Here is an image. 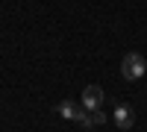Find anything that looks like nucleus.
<instances>
[{
    "instance_id": "obj_4",
    "label": "nucleus",
    "mask_w": 147,
    "mask_h": 132,
    "mask_svg": "<svg viewBox=\"0 0 147 132\" xmlns=\"http://www.w3.org/2000/svg\"><path fill=\"white\" fill-rule=\"evenodd\" d=\"M77 112H80V106L74 103V100H62V103L56 106V115L65 117V121H77Z\"/></svg>"
},
{
    "instance_id": "obj_2",
    "label": "nucleus",
    "mask_w": 147,
    "mask_h": 132,
    "mask_svg": "<svg viewBox=\"0 0 147 132\" xmlns=\"http://www.w3.org/2000/svg\"><path fill=\"white\" fill-rule=\"evenodd\" d=\"M100 106H103V88L94 85V82H91V85H85V88H82V109H85V112H97Z\"/></svg>"
},
{
    "instance_id": "obj_3",
    "label": "nucleus",
    "mask_w": 147,
    "mask_h": 132,
    "mask_svg": "<svg viewBox=\"0 0 147 132\" xmlns=\"http://www.w3.org/2000/svg\"><path fill=\"white\" fill-rule=\"evenodd\" d=\"M112 121L118 123V129H129L132 123H136V112H132L129 106H118V109L112 112Z\"/></svg>"
},
{
    "instance_id": "obj_1",
    "label": "nucleus",
    "mask_w": 147,
    "mask_h": 132,
    "mask_svg": "<svg viewBox=\"0 0 147 132\" xmlns=\"http://www.w3.org/2000/svg\"><path fill=\"white\" fill-rule=\"evenodd\" d=\"M121 74H124V79L129 82H136L147 74V62H144V56L141 53H127L124 59H121Z\"/></svg>"
}]
</instances>
